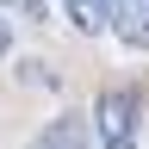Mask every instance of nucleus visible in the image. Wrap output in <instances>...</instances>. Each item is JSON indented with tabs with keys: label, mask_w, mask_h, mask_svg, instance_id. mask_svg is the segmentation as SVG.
I'll use <instances>...</instances> for the list:
<instances>
[{
	"label": "nucleus",
	"mask_w": 149,
	"mask_h": 149,
	"mask_svg": "<svg viewBox=\"0 0 149 149\" xmlns=\"http://www.w3.org/2000/svg\"><path fill=\"white\" fill-rule=\"evenodd\" d=\"M6 50H13V25L0 19V56H6Z\"/></svg>",
	"instance_id": "obj_5"
},
{
	"label": "nucleus",
	"mask_w": 149,
	"mask_h": 149,
	"mask_svg": "<svg viewBox=\"0 0 149 149\" xmlns=\"http://www.w3.org/2000/svg\"><path fill=\"white\" fill-rule=\"evenodd\" d=\"M0 6H6V0H0Z\"/></svg>",
	"instance_id": "obj_6"
},
{
	"label": "nucleus",
	"mask_w": 149,
	"mask_h": 149,
	"mask_svg": "<svg viewBox=\"0 0 149 149\" xmlns=\"http://www.w3.org/2000/svg\"><path fill=\"white\" fill-rule=\"evenodd\" d=\"M62 19H68L81 37H100V31H106V0H62Z\"/></svg>",
	"instance_id": "obj_3"
},
{
	"label": "nucleus",
	"mask_w": 149,
	"mask_h": 149,
	"mask_svg": "<svg viewBox=\"0 0 149 149\" xmlns=\"http://www.w3.org/2000/svg\"><path fill=\"white\" fill-rule=\"evenodd\" d=\"M137 118H143V106H137V93H130V87L100 93V106H93L100 149H137Z\"/></svg>",
	"instance_id": "obj_1"
},
{
	"label": "nucleus",
	"mask_w": 149,
	"mask_h": 149,
	"mask_svg": "<svg viewBox=\"0 0 149 149\" xmlns=\"http://www.w3.org/2000/svg\"><path fill=\"white\" fill-rule=\"evenodd\" d=\"M106 31H118L130 50H149V0H106Z\"/></svg>",
	"instance_id": "obj_2"
},
{
	"label": "nucleus",
	"mask_w": 149,
	"mask_h": 149,
	"mask_svg": "<svg viewBox=\"0 0 149 149\" xmlns=\"http://www.w3.org/2000/svg\"><path fill=\"white\" fill-rule=\"evenodd\" d=\"M31 149H87V118H56Z\"/></svg>",
	"instance_id": "obj_4"
}]
</instances>
